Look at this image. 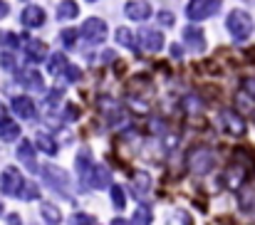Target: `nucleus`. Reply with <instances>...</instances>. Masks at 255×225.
Wrapping results in <instances>:
<instances>
[{"instance_id": "obj_1", "label": "nucleus", "mask_w": 255, "mask_h": 225, "mask_svg": "<svg viewBox=\"0 0 255 225\" xmlns=\"http://www.w3.org/2000/svg\"><path fill=\"white\" fill-rule=\"evenodd\" d=\"M226 27L228 32L233 35V40L238 42H246L251 35H253V17L246 12V10H233L226 20Z\"/></svg>"}, {"instance_id": "obj_2", "label": "nucleus", "mask_w": 255, "mask_h": 225, "mask_svg": "<svg viewBox=\"0 0 255 225\" xmlns=\"http://www.w3.org/2000/svg\"><path fill=\"white\" fill-rule=\"evenodd\" d=\"M97 109H99V114H102L112 126H119L122 121H127V112H124V107H122L119 102H114L112 97H107V94H102V97L97 99Z\"/></svg>"}, {"instance_id": "obj_3", "label": "nucleus", "mask_w": 255, "mask_h": 225, "mask_svg": "<svg viewBox=\"0 0 255 225\" xmlns=\"http://www.w3.org/2000/svg\"><path fill=\"white\" fill-rule=\"evenodd\" d=\"M186 163H188L191 173L203 176V173H211V171H213V166H216V156H213V151H208V149H193L191 153H188Z\"/></svg>"}, {"instance_id": "obj_4", "label": "nucleus", "mask_w": 255, "mask_h": 225, "mask_svg": "<svg viewBox=\"0 0 255 225\" xmlns=\"http://www.w3.org/2000/svg\"><path fill=\"white\" fill-rule=\"evenodd\" d=\"M221 5H223V0H191L186 5V15L191 20H206V17L216 15L221 10Z\"/></svg>"}, {"instance_id": "obj_5", "label": "nucleus", "mask_w": 255, "mask_h": 225, "mask_svg": "<svg viewBox=\"0 0 255 225\" xmlns=\"http://www.w3.org/2000/svg\"><path fill=\"white\" fill-rule=\"evenodd\" d=\"M42 171H45L42 176H45L47 186L55 188V191H60L62 196H67V191H70V173H65V171L57 168V166H45Z\"/></svg>"}, {"instance_id": "obj_6", "label": "nucleus", "mask_w": 255, "mask_h": 225, "mask_svg": "<svg viewBox=\"0 0 255 225\" xmlns=\"http://www.w3.org/2000/svg\"><path fill=\"white\" fill-rule=\"evenodd\" d=\"M22 173L15 168V166H7L5 171H2V176H0V188H2V193L5 196H17L20 193V188H22Z\"/></svg>"}, {"instance_id": "obj_7", "label": "nucleus", "mask_w": 255, "mask_h": 225, "mask_svg": "<svg viewBox=\"0 0 255 225\" xmlns=\"http://www.w3.org/2000/svg\"><path fill=\"white\" fill-rule=\"evenodd\" d=\"M80 35H85V40H89V42H102L107 37V22L102 17H89V20H85Z\"/></svg>"}, {"instance_id": "obj_8", "label": "nucleus", "mask_w": 255, "mask_h": 225, "mask_svg": "<svg viewBox=\"0 0 255 225\" xmlns=\"http://www.w3.org/2000/svg\"><path fill=\"white\" fill-rule=\"evenodd\" d=\"M221 121H223V129H226L231 136H243V134H246V121H243L241 114H236L233 109H223V112H221Z\"/></svg>"}, {"instance_id": "obj_9", "label": "nucleus", "mask_w": 255, "mask_h": 225, "mask_svg": "<svg viewBox=\"0 0 255 225\" xmlns=\"http://www.w3.org/2000/svg\"><path fill=\"white\" fill-rule=\"evenodd\" d=\"M136 35H139V42H141V47H144L146 52H159V50L164 47V35H161L159 30L141 27Z\"/></svg>"}, {"instance_id": "obj_10", "label": "nucleus", "mask_w": 255, "mask_h": 225, "mask_svg": "<svg viewBox=\"0 0 255 225\" xmlns=\"http://www.w3.org/2000/svg\"><path fill=\"white\" fill-rule=\"evenodd\" d=\"M85 183L89 188H107V186L112 183V176H109V171H107L104 166H94V163H92L89 173L85 176Z\"/></svg>"}, {"instance_id": "obj_11", "label": "nucleus", "mask_w": 255, "mask_h": 225, "mask_svg": "<svg viewBox=\"0 0 255 225\" xmlns=\"http://www.w3.org/2000/svg\"><path fill=\"white\" fill-rule=\"evenodd\" d=\"M124 15H127L129 20L141 22V20H146V17L151 15V5H149L146 0H129V2L124 5Z\"/></svg>"}, {"instance_id": "obj_12", "label": "nucleus", "mask_w": 255, "mask_h": 225, "mask_svg": "<svg viewBox=\"0 0 255 225\" xmlns=\"http://www.w3.org/2000/svg\"><path fill=\"white\" fill-rule=\"evenodd\" d=\"M20 22L25 27H40V25H45V10L37 5H27L20 15Z\"/></svg>"}, {"instance_id": "obj_13", "label": "nucleus", "mask_w": 255, "mask_h": 225, "mask_svg": "<svg viewBox=\"0 0 255 225\" xmlns=\"http://www.w3.org/2000/svg\"><path fill=\"white\" fill-rule=\"evenodd\" d=\"M25 55H27V62H42L47 57V45L42 40H27L25 42Z\"/></svg>"}, {"instance_id": "obj_14", "label": "nucleus", "mask_w": 255, "mask_h": 225, "mask_svg": "<svg viewBox=\"0 0 255 225\" xmlns=\"http://www.w3.org/2000/svg\"><path fill=\"white\" fill-rule=\"evenodd\" d=\"M12 112H15L20 119H32V116L37 114L35 102H32L30 97H15V99H12Z\"/></svg>"}, {"instance_id": "obj_15", "label": "nucleus", "mask_w": 255, "mask_h": 225, "mask_svg": "<svg viewBox=\"0 0 255 225\" xmlns=\"http://www.w3.org/2000/svg\"><path fill=\"white\" fill-rule=\"evenodd\" d=\"M226 186L228 188H241V183L246 181V166H241L238 161H233L228 168H226Z\"/></svg>"}, {"instance_id": "obj_16", "label": "nucleus", "mask_w": 255, "mask_h": 225, "mask_svg": "<svg viewBox=\"0 0 255 225\" xmlns=\"http://www.w3.org/2000/svg\"><path fill=\"white\" fill-rule=\"evenodd\" d=\"M17 82H20L22 87L32 89V92H42V89H45L42 75H40L37 70H25V72H20V75H17Z\"/></svg>"}, {"instance_id": "obj_17", "label": "nucleus", "mask_w": 255, "mask_h": 225, "mask_svg": "<svg viewBox=\"0 0 255 225\" xmlns=\"http://www.w3.org/2000/svg\"><path fill=\"white\" fill-rule=\"evenodd\" d=\"M183 40H186V45L193 52H203L206 50V37H203V32L198 27H186L183 30Z\"/></svg>"}, {"instance_id": "obj_18", "label": "nucleus", "mask_w": 255, "mask_h": 225, "mask_svg": "<svg viewBox=\"0 0 255 225\" xmlns=\"http://www.w3.org/2000/svg\"><path fill=\"white\" fill-rule=\"evenodd\" d=\"M131 186H134V193H136L139 198H146V193H149V188H151V178H149V173L136 171L134 178H131Z\"/></svg>"}, {"instance_id": "obj_19", "label": "nucleus", "mask_w": 255, "mask_h": 225, "mask_svg": "<svg viewBox=\"0 0 255 225\" xmlns=\"http://www.w3.org/2000/svg\"><path fill=\"white\" fill-rule=\"evenodd\" d=\"M80 15V5L75 2V0H62L60 5H57V17L60 20H72V17H77Z\"/></svg>"}, {"instance_id": "obj_20", "label": "nucleus", "mask_w": 255, "mask_h": 225, "mask_svg": "<svg viewBox=\"0 0 255 225\" xmlns=\"http://www.w3.org/2000/svg\"><path fill=\"white\" fill-rule=\"evenodd\" d=\"M17 158H20L22 163H27V168H30V171H35V168H37L35 156H32V144H30V141H20V146H17Z\"/></svg>"}, {"instance_id": "obj_21", "label": "nucleus", "mask_w": 255, "mask_h": 225, "mask_svg": "<svg viewBox=\"0 0 255 225\" xmlns=\"http://www.w3.org/2000/svg\"><path fill=\"white\" fill-rule=\"evenodd\" d=\"M17 136H20V126H17L15 121H2V124H0V141L10 144V141H15Z\"/></svg>"}, {"instance_id": "obj_22", "label": "nucleus", "mask_w": 255, "mask_h": 225, "mask_svg": "<svg viewBox=\"0 0 255 225\" xmlns=\"http://www.w3.org/2000/svg\"><path fill=\"white\" fill-rule=\"evenodd\" d=\"M40 213H42V221L47 225H60V221H62L60 211H57L52 203H42V206H40Z\"/></svg>"}, {"instance_id": "obj_23", "label": "nucleus", "mask_w": 255, "mask_h": 225, "mask_svg": "<svg viewBox=\"0 0 255 225\" xmlns=\"http://www.w3.org/2000/svg\"><path fill=\"white\" fill-rule=\"evenodd\" d=\"M35 146L42 151V153H57L55 139H50V134H45V131H40V134L35 136Z\"/></svg>"}, {"instance_id": "obj_24", "label": "nucleus", "mask_w": 255, "mask_h": 225, "mask_svg": "<svg viewBox=\"0 0 255 225\" xmlns=\"http://www.w3.org/2000/svg\"><path fill=\"white\" fill-rule=\"evenodd\" d=\"M117 42L119 45H124V47H129V50H136V37H134V32L131 30H127V27H117Z\"/></svg>"}, {"instance_id": "obj_25", "label": "nucleus", "mask_w": 255, "mask_h": 225, "mask_svg": "<svg viewBox=\"0 0 255 225\" xmlns=\"http://www.w3.org/2000/svg\"><path fill=\"white\" fill-rule=\"evenodd\" d=\"M47 70H50L52 75H65V70H67L65 55H52V57L47 60Z\"/></svg>"}, {"instance_id": "obj_26", "label": "nucleus", "mask_w": 255, "mask_h": 225, "mask_svg": "<svg viewBox=\"0 0 255 225\" xmlns=\"http://www.w3.org/2000/svg\"><path fill=\"white\" fill-rule=\"evenodd\" d=\"M75 168H77V176L85 181V176L89 173V168H92V161H89V153L82 151L80 156H77V161H75Z\"/></svg>"}, {"instance_id": "obj_27", "label": "nucleus", "mask_w": 255, "mask_h": 225, "mask_svg": "<svg viewBox=\"0 0 255 225\" xmlns=\"http://www.w3.org/2000/svg\"><path fill=\"white\" fill-rule=\"evenodd\" d=\"M22 201H35V198H40V188L35 186V183H22V188H20V193H17Z\"/></svg>"}, {"instance_id": "obj_28", "label": "nucleus", "mask_w": 255, "mask_h": 225, "mask_svg": "<svg viewBox=\"0 0 255 225\" xmlns=\"http://www.w3.org/2000/svg\"><path fill=\"white\" fill-rule=\"evenodd\" d=\"M112 203H114V208H124L127 206V196H124V188L122 186H112Z\"/></svg>"}, {"instance_id": "obj_29", "label": "nucleus", "mask_w": 255, "mask_h": 225, "mask_svg": "<svg viewBox=\"0 0 255 225\" xmlns=\"http://www.w3.org/2000/svg\"><path fill=\"white\" fill-rule=\"evenodd\" d=\"M149 223H151L149 208H136L134 211V218H131V225H149Z\"/></svg>"}, {"instance_id": "obj_30", "label": "nucleus", "mask_w": 255, "mask_h": 225, "mask_svg": "<svg viewBox=\"0 0 255 225\" xmlns=\"http://www.w3.org/2000/svg\"><path fill=\"white\" fill-rule=\"evenodd\" d=\"M77 35H80L77 30H70V27L62 30V45H65V47H75V45H77Z\"/></svg>"}, {"instance_id": "obj_31", "label": "nucleus", "mask_w": 255, "mask_h": 225, "mask_svg": "<svg viewBox=\"0 0 255 225\" xmlns=\"http://www.w3.org/2000/svg\"><path fill=\"white\" fill-rule=\"evenodd\" d=\"M92 223H94V218L87 216V213H77V216L72 218V225H92Z\"/></svg>"}, {"instance_id": "obj_32", "label": "nucleus", "mask_w": 255, "mask_h": 225, "mask_svg": "<svg viewBox=\"0 0 255 225\" xmlns=\"http://www.w3.org/2000/svg\"><path fill=\"white\" fill-rule=\"evenodd\" d=\"M243 94H251L255 99V77H248V79L243 82Z\"/></svg>"}, {"instance_id": "obj_33", "label": "nucleus", "mask_w": 255, "mask_h": 225, "mask_svg": "<svg viewBox=\"0 0 255 225\" xmlns=\"http://www.w3.org/2000/svg\"><path fill=\"white\" fill-rule=\"evenodd\" d=\"M77 116H80V109H77L75 104H67V107H65V119L72 121V119H77Z\"/></svg>"}, {"instance_id": "obj_34", "label": "nucleus", "mask_w": 255, "mask_h": 225, "mask_svg": "<svg viewBox=\"0 0 255 225\" xmlns=\"http://www.w3.org/2000/svg\"><path fill=\"white\" fill-rule=\"evenodd\" d=\"M65 75H67V79H70V82H80V77H82V72H80L77 67H72V65H67V70H65Z\"/></svg>"}, {"instance_id": "obj_35", "label": "nucleus", "mask_w": 255, "mask_h": 225, "mask_svg": "<svg viewBox=\"0 0 255 225\" xmlns=\"http://www.w3.org/2000/svg\"><path fill=\"white\" fill-rule=\"evenodd\" d=\"M159 22L166 25V27H171V25H173V15H171L169 10H161V12H159Z\"/></svg>"}, {"instance_id": "obj_36", "label": "nucleus", "mask_w": 255, "mask_h": 225, "mask_svg": "<svg viewBox=\"0 0 255 225\" xmlns=\"http://www.w3.org/2000/svg\"><path fill=\"white\" fill-rule=\"evenodd\" d=\"M2 42H5L7 47H17V45H20V40H17L12 32H5V35H2Z\"/></svg>"}, {"instance_id": "obj_37", "label": "nucleus", "mask_w": 255, "mask_h": 225, "mask_svg": "<svg viewBox=\"0 0 255 225\" xmlns=\"http://www.w3.org/2000/svg\"><path fill=\"white\" fill-rule=\"evenodd\" d=\"M0 65H2L5 70H15V60H12V55H2V57H0Z\"/></svg>"}, {"instance_id": "obj_38", "label": "nucleus", "mask_w": 255, "mask_h": 225, "mask_svg": "<svg viewBox=\"0 0 255 225\" xmlns=\"http://www.w3.org/2000/svg\"><path fill=\"white\" fill-rule=\"evenodd\" d=\"M60 99H62V92H60V89H55V92H50V97H47V104L52 107V104H57Z\"/></svg>"}, {"instance_id": "obj_39", "label": "nucleus", "mask_w": 255, "mask_h": 225, "mask_svg": "<svg viewBox=\"0 0 255 225\" xmlns=\"http://www.w3.org/2000/svg\"><path fill=\"white\" fill-rule=\"evenodd\" d=\"M186 107L193 109V112H198V109H201V102H198L196 97H186Z\"/></svg>"}, {"instance_id": "obj_40", "label": "nucleus", "mask_w": 255, "mask_h": 225, "mask_svg": "<svg viewBox=\"0 0 255 225\" xmlns=\"http://www.w3.org/2000/svg\"><path fill=\"white\" fill-rule=\"evenodd\" d=\"M5 225H22V221H20V216H17V213H10V216H7V221H5Z\"/></svg>"}, {"instance_id": "obj_41", "label": "nucleus", "mask_w": 255, "mask_h": 225, "mask_svg": "<svg viewBox=\"0 0 255 225\" xmlns=\"http://www.w3.org/2000/svg\"><path fill=\"white\" fill-rule=\"evenodd\" d=\"M171 57L173 60H181L183 55H181V45H171Z\"/></svg>"}, {"instance_id": "obj_42", "label": "nucleus", "mask_w": 255, "mask_h": 225, "mask_svg": "<svg viewBox=\"0 0 255 225\" xmlns=\"http://www.w3.org/2000/svg\"><path fill=\"white\" fill-rule=\"evenodd\" d=\"M7 12H10V7H7V2H5V0H0V17H5Z\"/></svg>"}, {"instance_id": "obj_43", "label": "nucleus", "mask_w": 255, "mask_h": 225, "mask_svg": "<svg viewBox=\"0 0 255 225\" xmlns=\"http://www.w3.org/2000/svg\"><path fill=\"white\" fill-rule=\"evenodd\" d=\"M102 55H104V57H102L104 62H112V60H114V52H112V50H104Z\"/></svg>"}, {"instance_id": "obj_44", "label": "nucleus", "mask_w": 255, "mask_h": 225, "mask_svg": "<svg viewBox=\"0 0 255 225\" xmlns=\"http://www.w3.org/2000/svg\"><path fill=\"white\" fill-rule=\"evenodd\" d=\"M2 121H7V112H5V107L0 104V124H2Z\"/></svg>"}, {"instance_id": "obj_45", "label": "nucleus", "mask_w": 255, "mask_h": 225, "mask_svg": "<svg viewBox=\"0 0 255 225\" xmlns=\"http://www.w3.org/2000/svg\"><path fill=\"white\" fill-rule=\"evenodd\" d=\"M112 225H129V223H127V221H122V218H114V221H112Z\"/></svg>"}, {"instance_id": "obj_46", "label": "nucleus", "mask_w": 255, "mask_h": 225, "mask_svg": "<svg viewBox=\"0 0 255 225\" xmlns=\"http://www.w3.org/2000/svg\"><path fill=\"white\" fill-rule=\"evenodd\" d=\"M0 216H2V203H0Z\"/></svg>"}, {"instance_id": "obj_47", "label": "nucleus", "mask_w": 255, "mask_h": 225, "mask_svg": "<svg viewBox=\"0 0 255 225\" xmlns=\"http://www.w3.org/2000/svg\"><path fill=\"white\" fill-rule=\"evenodd\" d=\"M89 2H94V0H89Z\"/></svg>"}, {"instance_id": "obj_48", "label": "nucleus", "mask_w": 255, "mask_h": 225, "mask_svg": "<svg viewBox=\"0 0 255 225\" xmlns=\"http://www.w3.org/2000/svg\"><path fill=\"white\" fill-rule=\"evenodd\" d=\"M92 225H94V223H92Z\"/></svg>"}]
</instances>
